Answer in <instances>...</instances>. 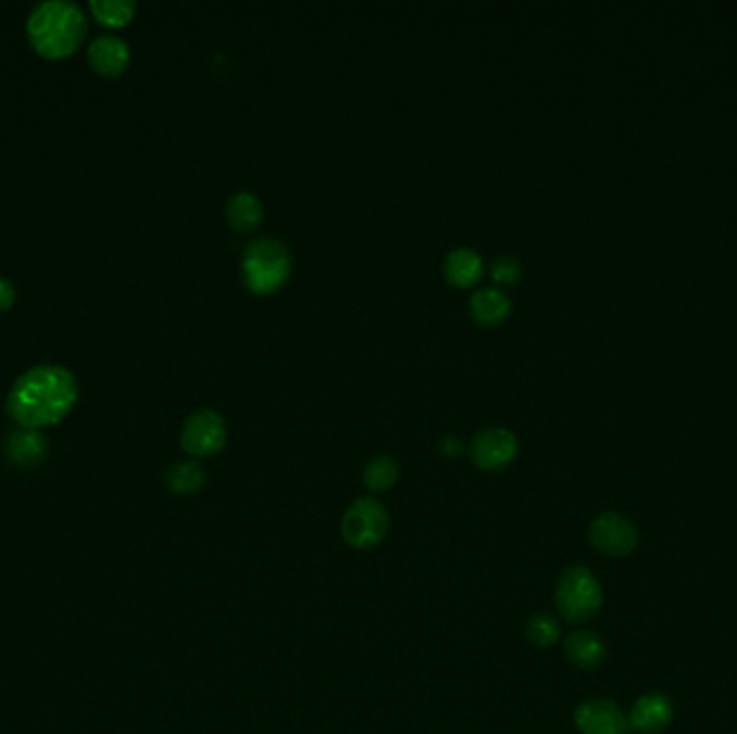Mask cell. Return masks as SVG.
I'll return each instance as SVG.
<instances>
[{
	"instance_id": "obj_6",
	"label": "cell",
	"mask_w": 737,
	"mask_h": 734,
	"mask_svg": "<svg viewBox=\"0 0 737 734\" xmlns=\"http://www.w3.org/2000/svg\"><path fill=\"white\" fill-rule=\"evenodd\" d=\"M227 422L212 407H201L192 412L182 427V448L197 459L221 453L227 444Z\"/></svg>"
},
{
	"instance_id": "obj_10",
	"label": "cell",
	"mask_w": 737,
	"mask_h": 734,
	"mask_svg": "<svg viewBox=\"0 0 737 734\" xmlns=\"http://www.w3.org/2000/svg\"><path fill=\"white\" fill-rule=\"evenodd\" d=\"M675 716V707L669 696L660 692H651L640 696L629 716H627V729L642 734L664 733Z\"/></svg>"
},
{
	"instance_id": "obj_3",
	"label": "cell",
	"mask_w": 737,
	"mask_h": 734,
	"mask_svg": "<svg viewBox=\"0 0 737 734\" xmlns=\"http://www.w3.org/2000/svg\"><path fill=\"white\" fill-rule=\"evenodd\" d=\"M293 261L287 244L278 238L263 236L252 242H248L242 252V278L245 284L259 295L274 293L280 289L289 274H291Z\"/></svg>"
},
{
	"instance_id": "obj_5",
	"label": "cell",
	"mask_w": 737,
	"mask_h": 734,
	"mask_svg": "<svg viewBox=\"0 0 737 734\" xmlns=\"http://www.w3.org/2000/svg\"><path fill=\"white\" fill-rule=\"evenodd\" d=\"M390 528L386 506L375 497H359L352 502L341 521V534L357 549L377 547Z\"/></svg>"
},
{
	"instance_id": "obj_2",
	"label": "cell",
	"mask_w": 737,
	"mask_h": 734,
	"mask_svg": "<svg viewBox=\"0 0 737 734\" xmlns=\"http://www.w3.org/2000/svg\"><path fill=\"white\" fill-rule=\"evenodd\" d=\"M85 9L74 0H43L35 4L26 20V35L33 50L50 61L67 59L87 39Z\"/></svg>"
},
{
	"instance_id": "obj_21",
	"label": "cell",
	"mask_w": 737,
	"mask_h": 734,
	"mask_svg": "<svg viewBox=\"0 0 737 734\" xmlns=\"http://www.w3.org/2000/svg\"><path fill=\"white\" fill-rule=\"evenodd\" d=\"M490 271L494 282L509 287V284L520 282V278H522V263L515 256L500 254V256H496L491 261Z\"/></svg>"
},
{
	"instance_id": "obj_14",
	"label": "cell",
	"mask_w": 737,
	"mask_h": 734,
	"mask_svg": "<svg viewBox=\"0 0 737 734\" xmlns=\"http://www.w3.org/2000/svg\"><path fill=\"white\" fill-rule=\"evenodd\" d=\"M48 453V442L39 431L33 429H17L11 431L4 440V455L11 464L22 468H33L43 461Z\"/></svg>"
},
{
	"instance_id": "obj_12",
	"label": "cell",
	"mask_w": 737,
	"mask_h": 734,
	"mask_svg": "<svg viewBox=\"0 0 737 734\" xmlns=\"http://www.w3.org/2000/svg\"><path fill=\"white\" fill-rule=\"evenodd\" d=\"M484 269H486L484 256L475 248H469V245L453 248L445 256V263H442V271L447 280L462 289L473 287L482 278Z\"/></svg>"
},
{
	"instance_id": "obj_4",
	"label": "cell",
	"mask_w": 737,
	"mask_h": 734,
	"mask_svg": "<svg viewBox=\"0 0 737 734\" xmlns=\"http://www.w3.org/2000/svg\"><path fill=\"white\" fill-rule=\"evenodd\" d=\"M554 604L567 622H587L600 612L604 604V591L587 567H570L557 582Z\"/></svg>"
},
{
	"instance_id": "obj_18",
	"label": "cell",
	"mask_w": 737,
	"mask_h": 734,
	"mask_svg": "<svg viewBox=\"0 0 737 734\" xmlns=\"http://www.w3.org/2000/svg\"><path fill=\"white\" fill-rule=\"evenodd\" d=\"M89 11L100 24L109 28H122L132 22L136 13V0H91Z\"/></svg>"
},
{
	"instance_id": "obj_16",
	"label": "cell",
	"mask_w": 737,
	"mask_h": 734,
	"mask_svg": "<svg viewBox=\"0 0 737 734\" xmlns=\"http://www.w3.org/2000/svg\"><path fill=\"white\" fill-rule=\"evenodd\" d=\"M225 216H227V220L234 229L252 231L263 220L265 207H263V203L257 194H252L248 190H240L227 201Z\"/></svg>"
},
{
	"instance_id": "obj_8",
	"label": "cell",
	"mask_w": 737,
	"mask_h": 734,
	"mask_svg": "<svg viewBox=\"0 0 737 734\" xmlns=\"http://www.w3.org/2000/svg\"><path fill=\"white\" fill-rule=\"evenodd\" d=\"M520 444L511 429L488 427L482 429L471 444V457L479 470L496 472L507 468L517 457Z\"/></svg>"
},
{
	"instance_id": "obj_19",
	"label": "cell",
	"mask_w": 737,
	"mask_h": 734,
	"mask_svg": "<svg viewBox=\"0 0 737 734\" xmlns=\"http://www.w3.org/2000/svg\"><path fill=\"white\" fill-rule=\"evenodd\" d=\"M363 481L371 491L390 490L399 481V464L388 455H377L365 466Z\"/></svg>"
},
{
	"instance_id": "obj_17",
	"label": "cell",
	"mask_w": 737,
	"mask_h": 734,
	"mask_svg": "<svg viewBox=\"0 0 737 734\" xmlns=\"http://www.w3.org/2000/svg\"><path fill=\"white\" fill-rule=\"evenodd\" d=\"M166 488L177 493V495H192L197 491L203 490L205 485V470L201 468L199 461H177L168 466L164 474Z\"/></svg>"
},
{
	"instance_id": "obj_1",
	"label": "cell",
	"mask_w": 737,
	"mask_h": 734,
	"mask_svg": "<svg viewBox=\"0 0 737 734\" xmlns=\"http://www.w3.org/2000/svg\"><path fill=\"white\" fill-rule=\"evenodd\" d=\"M78 394L80 385L72 370L59 365H39L13 381L7 394V414L20 429L39 431L67 418Z\"/></svg>"
},
{
	"instance_id": "obj_20",
	"label": "cell",
	"mask_w": 737,
	"mask_h": 734,
	"mask_svg": "<svg viewBox=\"0 0 737 734\" xmlns=\"http://www.w3.org/2000/svg\"><path fill=\"white\" fill-rule=\"evenodd\" d=\"M526 635L535 646L541 648H550L559 642L561 635V627L557 622L554 616L550 613H535L528 622H526Z\"/></svg>"
},
{
	"instance_id": "obj_15",
	"label": "cell",
	"mask_w": 737,
	"mask_h": 734,
	"mask_svg": "<svg viewBox=\"0 0 737 734\" xmlns=\"http://www.w3.org/2000/svg\"><path fill=\"white\" fill-rule=\"evenodd\" d=\"M471 313L479 324L496 326L511 313V298L498 287H482L469 300Z\"/></svg>"
},
{
	"instance_id": "obj_23",
	"label": "cell",
	"mask_w": 737,
	"mask_h": 734,
	"mask_svg": "<svg viewBox=\"0 0 737 734\" xmlns=\"http://www.w3.org/2000/svg\"><path fill=\"white\" fill-rule=\"evenodd\" d=\"M440 453L442 455H447V457H455V455H460L462 453V442L458 440V438H453V435H447V438H442V442H440Z\"/></svg>"
},
{
	"instance_id": "obj_11",
	"label": "cell",
	"mask_w": 737,
	"mask_h": 734,
	"mask_svg": "<svg viewBox=\"0 0 737 734\" xmlns=\"http://www.w3.org/2000/svg\"><path fill=\"white\" fill-rule=\"evenodd\" d=\"M129 46L117 35H98L87 48V61L91 69L107 78L122 76L129 65Z\"/></svg>"
},
{
	"instance_id": "obj_13",
	"label": "cell",
	"mask_w": 737,
	"mask_h": 734,
	"mask_svg": "<svg viewBox=\"0 0 737 734\" xmlns=\"http://www.w3.org/2000/svg\"><path fill=\"white\" fill-rule=\"evenodd\" d=\"M565 655L572 666L580 670H596L607 659V644L604 640L587 629L572 631L565 640Z\"/></svg>"
},
{
	"instance_id": "obj_7",
	"label": "cell",
	"mask_w": 737,
	"mask_h": 734,
	"mask_svg": "<svg viewBox=\"0 0 737 734\" xmlns=\"http://www.w3.org/2000/svg\"><path fill=\"white\" fill-rule=\"evenodd\" d=\"M589 541L611 558H625L638 547V530L619 512H602L589 526Z\"/></svg>"
},
{
	"instance_id": "obj_9",
	"label": "cell",
	"mask_w": 737,
	"mask_h": 734,
	"mask_svg": "<svg viewBox=\"0 0 737 734\" xmlns=\"http://www.w3.org/2000/svg\"><path fill=\"white\" fill-rule=\"evenodd\" d=\"M574 724L583 734H625L627 716L613 700L596 698L578 705L574 711Z\"/></svg>"
},
{
	"instance_id": "obj_22",
	"label": "cell",
	"mask_w": 737,
	"mask_h": 734,
	"mask_svg": "<svg viewBox=\"0 0 737 734\" xmlns=\"http://www.w3.org/2000/svg\"><path fill=\"white\" fill-rule=\"evenodd\" d=\"M13 304H15V284L9 278L0 276V313L9 311Z\"/></svg>"
}]
</instances>
